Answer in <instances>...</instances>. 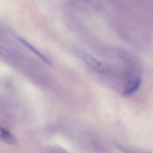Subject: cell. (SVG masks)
<instances>
[{
  "label": "cell",
  "instance_id": "cell-3",
  "mask_svg": "<svg viewBox=\"0 0 153 153\" xmlns=\"http://www.w3.org/2000/svg\"><path fill=\"white\" fill-rule=\"evenodd\" d=\"M15 36L16 38L17 39V40H18L19 42H20L22 44L24 45L27 48L31 50L33 53H34L35 54H36L42 60L45 62L48 63V64H51V62H50L45 56H44L40 52L38 51H37L35 48H34L32 45L30 44L29 43L27 42L25 39H23V38L20 37V36H18L16 35Z\"/></svg>",
  "mask_w": 153,
  "mask_h": 153
},
{
  "label": "cell",
  "instance_id": "cell-2",
  "mask_svg": "<svg viewBox=\"0 0 153 153\" xmlns=\"http://www.w3.org/2000/svg\"><path fill=\"white\" fill-rule=\"evenodd\" d=\"M0 140L2 142L10 145H16L18 141L16 138L7 130L0 126Z\"/></svg>",
  "mask_w": 153,
  "mask_h": 153
},
{
  "label": "cell",
  "instance_id": "cell-5",
  "mask_svg": "<svg viewBox=\"0 0 153 153\" xmlns=\"http://www.w3.org/2000/svg\"><path fill=\"white\" fill-rule=\"evenodd\" d=\"M2 48H1V47H0V53H1L2 52Z\"/></svg>",
  "mask_w": 153,
  "mask_h": 153
},
{
  "label": "cell",
  "instance_id": "cell-1",
  "mask_svg": "<svg viewBox=\"0 0 153 153\" xmlns=\"http://www.w3.org/2000/svg\"><path fill=\"white\" fill-rule=\"evenodd\" d=\"M74 53L88 66L98 73H106L110 69V66L108 64L99 61L84 51L78 49H75Z\"/></svg>",
  "mask_w": 153,
  "mask_h": 153
},
{
  "label": "cell",
  "instance_id": "cell-4",
  "mask_svg": "<svg viewBox=\"0 0 153 153\" xmlns=\"http://www.w3.org/2000/svg\"><path fill=\"white\" fill-rule=\"evenodd\" d=\"M141 79L140 77H137L136 80H134L127 86L125 91L123 92V94L125 96L129 95L135 93L138 90L141 85Z\"/></svg>",
  "mask_w": 153,
  "mask_h": 153
}]
</instances>
